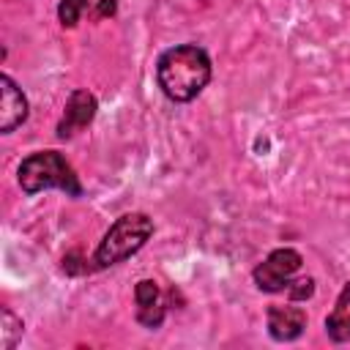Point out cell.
Wrapping results in <instances>:
<instances>
[{
	"mask_svg": "<svg viewBox=\"0 0 350 350\" xmlns=\"http://www.w3.org/2000/svg\"><path fill=\"white\" fill-rule=\"evenodd\" d=\"M290 298L293 301H304V298H309L312 293H314V282L306 276V279H298V282H290Z\"/></svg>",
	"mask_w": 350,
	"mask_h": 350,
	"instance_id": "12",
	"label": "cell"
},
{
	"mask_svg": "<svg viewBox=\"0 0 350 350\" xmlns=\"http://www.w3.org/2000/svg\"><path fill=\"white\" fill-rule=\"evenodd\" d=\"M150 235H153V219L150 216H145V213L120 216L107 230V235L101 238V243L96 249V265L98 268H109V265L123 262L126 257L139 252Z\"/></svg>",
	"mask_w": 350,
	"mask_h": 350,
	"instance_id": "3",
	"label": "cell"
},
{
	"mask_svg": "<svg viewBox=\"0 0 350 350\" xmlns=\"http://www.w3.org/2000/svg\"><path fill=\"white\" fill-rule=\"evenodd\" d=\"M0 328H3V350H11L14 342H16V336L22 334V320L14 317L11 309H3V325Z\"/></svg>",
	"mask_w": 350,
	"mask_h": 350,
	"instance_id": "11",
	"label": "cell"
},
{
	"mask_svg": "<svg viewBox=\"0 0 350 350\" xmlns=\"http://www.w3.org/2000/svg\"><path fill=\"white\" fill-rule=\"evenodd\" d=\"M137 304H139V323H145L148 328H156L164 317V306L159 304V287L153 279H142L137 282Z\"/></svg>",
	"mask_w": 350,
	"mask_h": 350,
	"instance_id": "8",
	"label": "cell"
},
{
	"mask_svg": "<svg viewBox=\"0 0 350 350\" xmlns=\"http://www.w3.org/2000/svg\"><path fill=\"white\" fill-rule=\"evenodd\" d=\"M93 115H96V96L88 93V90H74L68 96V101H66V115H63V120L57 126V137L66 139L74 131L85 129L93 120Z\"/></svg>",
	"mask_w": 350,
	"mask_h": 350,
	"instance_id": "6",
	"label": "cell"
},
{
	"mask_svg": "<svg viewBox=\"0 0 350 350\" xmlns=\"http://www.w3.org/2000/svg\"><path fill=\"white\" fill-rule=\"evenodd\" d=\"M159 88L172 101H191L211 79V57L197 44H180L167 49L156 66Z\"/></svg>",
	"mask_w": 350,
	"mask_h": 350,
	"instance_id": "1",
	"label": "cell"
},
{
	"mask_svg": "<svg viewBox=\"0 0 350 350\" xmlns=\"http://www.w3.org/2000/svg\"><path fill=\"white\" fill-rule=\"evenodd\" d=\"M25 118H27V98L16 88V82L8 74H3L0 77V131L11 134L19 123H25Z\"/></svg>",
	"mask_w": 350,
	"mask_h": 350,
	"instance_id": "5",
	"label": "cell"
},
{
	"mask_svg": "<svg viewBox=\"0 0 350 350\" xmlns=\"http://www.w3.org/2000/svg\"><path fill=\"white\" fill-rule=\"evenodd\" d=\"M306 328V312L298 306H271L268 309V334L276 342L298 339Z\"/></svg>",
	"mask_w": 350,
	"mask_h": 350,
	"instance_id": "7",
	"label": "cell"
},
{
	"mask_svg": "<svg viewBox=\"0 0 350 350\" xmlns=\"http://www.w3.org/2000/svg\"><path fill=\"white\" fill-rule=\"evenodd\" d=\"M325 331L334 342H347L350 339V282L342 287L334 312L325 317Z\"/></svg>",
	"mask_w": 350,
	"mask_h": 350,
	"instance_id": "9",
	"label": "cell"
},
{
	"mask_svg": "<svg viewBox=\"0 0 350 350\" xmlns=\"http://www.w3.org/2000/svg\"><path fill=\"white\" fill-rule=\"evenodd\" d=\"M301 268V254L295 249H276L271 252L257 268H254V282L262 293H282L290 287L293 273Z\"/></svg>",
	"mask_w": 350,
	"mask_h": 350,
	"instance_id": "4",
	"label": "cell"
},
{
	"mask_svg": "<svg viewBox=\"0 0 350 350\" xmlns=\"http://www.w3.org/2000/svg\"><path fill=\"white\" fill-rule=\"evenodd\" d=\"M85 8H88V0H60L57 16H60V22H63L66 27H74V25L79 22V16H82Z\"/></svg>",
	"mask_w": 350,
	"mask_h": 350,
	"instance_id": "10",
	"label": "cell"
},
{
	"mask_svg": "<svg viewBox=\"0 0 350 350\" xmlns=\"http://www.w3.org/2000/svg\"><path fill=\"white\" fill-rule=\"evenodd\" d=\"M115 14V0H101L98 3V16H112Z\"/></svg>",
	"mask_w": 350,
	"mask_h": 350,
	"instance_id": "13",
	"label": "cell"
},
{
	"mask_svg": "<svg viewBox=\"0 0 350 350\" xmlns=\"http://www.w3.org/2000/svg\"><path fill=\"white\" fill-rule=\"evenodd\" d=\"M19 186L25 194H36L44 189H63L71 197L82 194V183L74 167L57 150H38L22 159L19 164Z\"/></svg>",
	"mask_w": 350,
	"mask_h": 350,
	"instance_id": "2",
	"label": "cell"
}]
</instances>
